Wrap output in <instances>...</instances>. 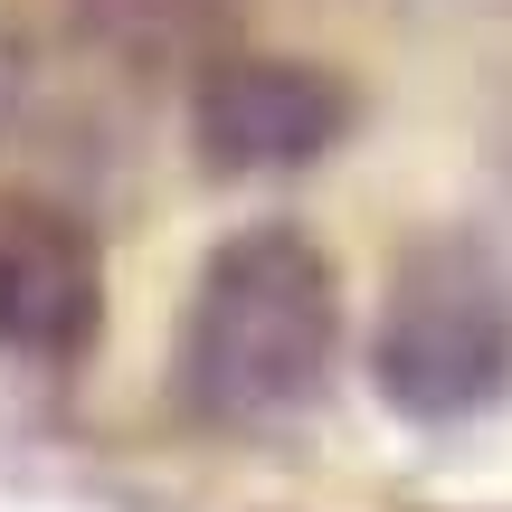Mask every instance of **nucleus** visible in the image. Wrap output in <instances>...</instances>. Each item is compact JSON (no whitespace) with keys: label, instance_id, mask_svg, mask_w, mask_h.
<instances>
[{"label":"nucleus","instance_id":"f257e3e1","mask_svg":"<svg viewBox=\"0 0 512 512\" xmlns=\"http://www.w3.org/2000/svg\"><path fill=\"white\" fill-rule=\"evenodd\" d=\"M342 361V266L294 219H256L200 256L171 332V389L209 427H285Z\"/></svg>","mask_w":512,"mask_h":512},{"label":"nucleus","instance_id":"f03ea898","mask_svg":"<svg viewBox=\"0 0 512 512\" xmlns=\"http://www.w3.org/2000/svg\"><path fill=\"white\" fill-rule=\"evenodd\" d=\"M370 389L408 427H465L512 399V266L465 228H427L370 313Z\"/></svg>","mask_w":512,"mask_h":512},{"label":"nucleus","instance_id":"7ed1b4c3","mask_svg":"<svg viewBox=\"0 0 512 512\" xmlns=\"http://www.w3.org/2000/svg\"><path fill=\"white\" fill-rule=\"evenodd\" d=\"M361 124V95L323 57H219L190 86V152L219 181H266V171L323 162Z\"/></svg>","mask_w":512,"mask_h":512},{"label":"nucleus","instance_id":"20e7f679","mask_svg":"<svg viewBox=\"0 0 512 512\" xmlns=\"http://www.w3.org/2000/svg\"><path fill=\"white\" fill-rule=\"evenodd\" d=\"M105 342V247L67 200L0 190V351L29 370H76Z\"/></svg>","mask_w":512,"mask_h":512}]
</instances>
